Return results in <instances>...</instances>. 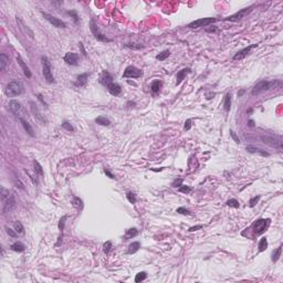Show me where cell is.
<instances>
[{
    "label": "cell",
    "instance_id": "4",
    "mask_svg": "<svg viewBox=\"0 0 283 283\" xmlns=\"http://www.w3.org/2000/svg\"><path fill=\"white\" fill-rule=\"evenodd\" d=\"M9 109H10V111L12 112V114H13L15 116L18 117L19 120H20V118H23V116H25V109H23L22 104L19 101H17V100H11V101L9 102Z\"/></svg>",
    "mask_w": 283,
    "mask_h": 283
},
{
    "label": "cell",
    "instance_id": "41",
    "mask_svg": "<svg viewBox=\"0 0 283 283\" xmlns=\"http://www.w3.org/2000/svg\"><path fill=\"white\" fill-rule=\"evenodd\" d=\"M259 200H260V196L252 197V198L250 199V201H249V206H250V207H254V206L257 205V203H258Z\"/></svg>",
    "mask_w": 283,
    "mask_h": 283
},
{
    "label": "cell",
    "instance_id": "35",
    "mask_svg": "<svg viewBox=\"0 0 283 283\" xmlns=\"http://www.w3.org/2000/svg\"><path fill=\"white\" fill-rule=\"evenodd\" d=\"M33 165H34V171H36V174H39L40 176H43V169H42V167H41V165L36 160H34L33 162Z\"/></svg>",
    "mask_w": 283,
    "mask_h": 283
},
{
    "label": "cell",
    "instance_id": "7",
    "mask_svg": "<svg viewBox=\"0 0 283 283\" xmlns=\"http://www.w3.org/2000/svg\"><path fill=\"white\" fill-rule=\"evenodd\" d=\"M29 105H30V109H31V112H32L33 116H34L36 122H38L39 124H41V125H45V124H47V120L44 118V116L42 115V113L39 111V109H38V106H36V103H34L33 101H30Z\"/></svg>",
    "mask_w": 283,
    "mask_h": 283
},
{
    "label": "cell",
    "instance_id": "33",
    "mask_svg": "<svg viewBox=\"0 0 283 283\" xmlns=\"http://www.w3.org/2000/svg\"><path fill=\"white\" fill-rule=\"evenodd\" d=\"M267 248H268V240H267V238H261V240L259 241V251L262 252Z\"/></svg>",
    "mask_w": 283,
    "mask_h": 283
},
{
    "label": "cell",
    "instance_id": "10",
    "mask_svg": "<svg viewBox=\"0 0 283 283\" xmlns=\"http://www.w3.org/2000/svg\"><path fill=\"white\" fill-rule=\"evenodd\" d=\"M90 27H91V31H92V33H93V36H94L98 41H103V42H109V41H111V39L106 38V36H104V34L101 32L100 28L98 27V25L95 23V21L93 20V19L91 20Z\"/></svg>",
    "mask_w": 283,
    "mask_h": 283
},
{
    "label": "cell",
    "instance_id": "37",
    "mask_svg": "<svg viewBox=\"0 0 283 283\" xmlns=\"http://www.w3.org/2000/svg\"><path fill=\"white\" fill-rule=\"evenodd\" d=\"M226 203L228 205L229 207H233V208H239L240 207V203L237 199H229Z\"/></svg>",
    "mask_w": 283,
    "mask_h": 283
},
{
    "label": "cell",
    "instance_id": "21",
    "mask_svg": "<svg viewBox=\"0 0 283 283\" xmlns=\"http://www.w3.org/2000/svg\"><path fill=\"white\" fill-rule=\"evenodd\" d=\"M190 72H191V69H189V68L180 70V71L177 73V76H176V79H177V82H176V83H177V84L182 83V81L185 79L186 74H188V73H190Z\"/></svg>",
    "mask_w": 283,
    "mask_h": 283
},
{
    "label": "cell",
    "instance_id": "17",
    "mask_svg": "<svg viewBox=\"0 0 283 283\" xmlns=\"http://www.w3.org/2000/svg\"><path fill=\"white\" fill-rule=\"evenodd\" d=\"M106 87H107L109 93L112 95H114V96H118V95L122 93V87H121L120 84H117V83H114V82H113V83H111Z\"/></svg>",
    "mask_w": 283,
    "mask_h": 283
},
{
    "label": "cell",
    "instance_id": "3",
    "mask_svg": "<svg viewBox=\"0 0 283 283\" xmlns=\"http://www.w3.org/2000/svg\"><path fill=\"white\" fill-rule=\"evenodd\" d=\"M22 93V84L19 81H11L6 87V95L9 98H15Z\"/></svg>",
    "mask_w": 283,
    "mask_h": 283
},
{
    "label": "cell",
    "instance_id": "5",
    "mask_svg": "<svg viewBox=\"0 0 283 283\" xmlns=\"http://www.w3.org/2000/svg\"><path fill=\"white\" fill-rule=\"evenodd\" d=\"M254 8V6H250V7L248 8H244V9H241L240 11H238V12H236L235 15L232 16H229V17H227V18H225L226 21H232V22H237V21H240L242 18H244L246 16L248 15V13H250L251 11H252V9Z\"/></svg>",
    "mask_w": 283,
    "mask_h": 283
},
{
    "label": "cell",
    "instance_id": "55",
    "mask_svg": "<svg viewBox=\"0 0 283 283\" xmlns=\"http://www.w3.org/2000/svg\"><path fill=\"white\" fill-rule=\"evenodd\" d=\"M38 98H39V100H40V101L42 102V103H43L44 105L47 106V103H45V102L43 101V98H42V95H41V94H39V95H38Z\"/></svg>",
    "mask_w": 283,
    "mask_h": 283
},
{
    "label": "cell",
    "instance_id": "6",
    "mask_svg": "<svg viewBox=\"0 0 283 283\" xmlns=\"http://www.w3.org/2000/svg\"><path fill=\"white\" fill-rule=\"evenodd\" d=\"M270 223V219H258L252 225V230L255 235H261L264 232V230Z\"/></svg>",
    "mask_w": 283,
    "mask_h": 283
},
{
    "label": "cell",
    "instance_id": "39",
    "mask_svg": "<svg viewBox=\"0 0 283 283\" xmlns=\"http://www.w3.org/2000/svg\"><path fill=\"white\" fill-rule=\"evenodd\" d=\"M68 219V216H63V217L60 219V221H59V225H58V227H59V229L60 230H63L64 229V225H66V220Z\"/></svg>",
    "mask_w": 283,
    "mask_h": 283
},
{
    "label": "cell",
    "instance_id": "9",
    "mask_svg": "<svg viewBox=\"0 0 283 283\" xmlns=\"http://www.w3.org/2000/svg\"><path fill=\"white\" fill-rule=\"evenodd\" d=\"M143 76V71L134 66H128L123 73V77H131V79H138Z\"/></svg>",
    "mask_w": 283,
    "mask_h": 283
},
{
    "label": "cell",
    "instance_id": "51",
    "mask_svg": "<svg viewBox=\"0 0 283 283\" xmlns=\"http://www.w3.org/2000/svg\"><path fill=\"white\" fill-rule=\"evenodd\" d=\"M104 173H105V174L107 175L109 178H112V179H114V178H115V176H114V175H113L112 173H111V171L107 169V168H104Z\"/></svg>",
    "mask_w": 283,
    "mask_h": 283
},
{
    "label": "cell",
    "instance_id": "23",
    "mask_svg": "<svg viewBox=\"0 0 283 283\" xmlns=\"http://www.w3.org/2000/svg\"><path fill=\"white\" fill-rule=\"evenodd\" d=\"M223 109H225L226 112H229L230 109H231V95H230V93H227L225 96V100H223Z\"/></svg>",
    "mask_w": 283,
    "mask_h": 283
},
{
    "label": "cell",
    "instance_id": "26",
    "mask_svg": "<svg viewBox=\"0 0 283 283\" xmlns=\"http://www.w3.org/2000/svg\"><path fill=\"white\" fill-rule=\"evenodd\" d=\"M139 248H141V243L137 242V241H135V242L131 243V244L128 246V250H127V252H128L130 254L135 253V252H137V251L139 250Z\"/></svg>",
    "mask_w": 283,
    "mask_h": 283
},
{
    "label": "cell",
    "instance_id": "12",
    "mask_svg": "<svg viewBox=\"0 0 283 283\" xmlns=\"http://www.w3.org/2000/svg\"><path fill=\"white\" fill-rule=\"evenodd\" d=\"M42 16L44 17V19H47L48 21L50 22L51 25L55 27V28H66V23L64 21L60 20L59 18L54 17V16L50 15V13H47V12H42Z\"/></svg>",
    "mask_w": 283,
    "mask_h": 283
},
{
    "label": "cell",
    "instance_id": "45",
    "mask_svg": "<svg viewBox=\"0 0 283 283\" xmlns=\"http://www.w3.org/2000/svg\"><path fill=\"white\" fill-rule=\"evenodd\" d=\"M13 180H15V185L17 186V187H19L20 189H25V187H23V184L20 182V179H19L17 176H15V177H13Z\"/></svg>",
    "mask_w": 283,
    "mask_h": 283
},
{
    "label": "cell",
    "instance_id": "25",
    "mask_svg": "<svg viewBox=\"0 0 283 283\" xmlns=\"http://www.w3.org/2000/svg\"><path fill=\"white\" fill-rule=\"evenodd\" d=\"M138 231L136 230L135 228H131L128 229V230H126V232H125V236H124V240H128V239H132V238H134V237L137 236Z\"/></svg>",
    "mask_w": 283,
    "mask_h": 283
},
{
    "label": "cell",
    "instance_id": "29",
    "mask_svg": "<svg viewBox=\"0 0 283 283\" xmlns=\"http://www.w3.org/2000/svg\"><path fill=\"white\" fill-rule=\"evenodd\" d=\"M72 203L76 209H79V210H82V209H83V201H82V199H80L79 197H73Z\"/></svg>",
    "mask_w": 283,
    "mask_h": 283
},
{
    "label": "cell",
    "instance_id": "56",
    "mask_svg": "<svg viewBox=\"0 0 283 283\" xmlns=\"http://www.w3.org/2000/svg\"><path fill=\"white\" fill-rule=\"evenodd\" d=\"M79 44H80V48H81V50H82V52H83V54L85 55L86 53H85V50H84V48H83V43H81V42H80Z\"/></svg>",
    "mask_w": 283,
    "mask_h": 283
},
{
    "label": "cell",
    "instance_id": "32",
    "mask_svg": "<svg viewBox=\"0 0 283 283\" xmlns=\"http://www.w3.org/2000/svg\"><path fill=\"white\" fill-rule=\"evenodd\" d=\"M281 253H282V246H280L278 249H276V251H273V254H272V261L273 262H276L278 260L280 259V257H281Z\"/></svg>",
    "mask_w": 283,
    "mask_h": 283
},
{
    "label": "cell",
    "instance_id": "18",
    "mask_svg": "<svg viewBox=\"0 0 283 283\" xmlns=\"http://www.w3.org/2000/svg\"><path fill=\"white\" fill-rule=\"evenodd\" d=\"M17 61H18V63H19V66H21V69H22V71H23V74H25L28 79H30L31 76H32V74H31V71L29 70V68L27 66V64L25 63V61L22 60V58L20 57V55H17Z\"/></svg>",
    "mask_w": 283,
    "mask_h": 283
},
{
    "label": "cell",
    "instance_id": "8",
    "mask_svg": "<svg viewBox=\"0 0 283 283\" xmlns=\"http://www.w3.org/2000/svg\"><path fill=\"white\" fill-rule=\"evenodd\" d=\"M262 142L267 145L274 147L278 149H282V139L281 137H273V136H261Z\"/></svg>",
    "mask_w": 283,
    "mask_h": 283
},
{
    "label": "cell",
    "instance_id": "46",
    "mask_svg": "<svg viewBox=\"0 0 283 283\" xmlns=\"http://www.w3.org/2000/svg\"><path fill=\"white\" fill-rule=\"evenodd\" d=\"M190 190H191V188H190V187H188V186H182V185L180 187H179V191L184 192V194H188Z\"/></svg>",
    "mask_w": 283,
    "mask_h": 283
},
{
    "label": "cell",
    "instance_id": "14",
    "mask_svg": "<svg viewBox=\"0 0 283 283\" xmlns=\"http://www.w3.org/2000/svg\"><path fill=\"white\" fill-rule=\"evenodd\" d=\"M258 45V44H251V45H249V47L247 48H243L242 50L238 51L236 54L233 55V60H242L243 58H246L249 53H250V51L253 49V48H255Z\"/></svg>",
    "mask_w": 283,
    "mask_h": 283
},
{
    "label": "cell",
    "instance_id": "1",
    "mask_svg": "<svg viewBox=\"0 0 283 283\" xmlns=\"http://www.w3.org/2000/svg\"><path fill=\"white\" fill-rule=\"evenodd\" d=\"M281 82L278 80L274 81H267V80H262L260 82L255 84L252 89V94L253 95H258L260 94L261 92L269 91V90H272V89H276L278 85H280Z\"/></svg>",
    "mask_w": 283,
    "mask_h": 283
},
{
    "label": "cell",
    "instance_id": "34",
    "mask_svg": "<svg viewBox=\"0 0 283 283\" xmlns=\"http://www.w3.org/2000/svg\"><path fill=\"white\" fill-rule=\"evenodd\" d=\"M169 54H171V52H169V50H165L163 51L162 53H159V54L156 55V59L157 60H159V61H164V60H166L168 57H169Z\"/></svg>",
    "mask_w": 283,
    "mask_h": 283
},
{
    "label": "cell",
    "instance_id": "49",
    "mask_svg": "<svg viewBox=\"0 0 283 283\" xmlns=\"http://www.w3.org/2000/svg\"><path fill=\"white\" fill-rule=\"evenodd\" d=\"M182 179H175L174 182L171 184V186H173V187H180V186H182Z\"/></svg>",
    "mask_w": 283,
    "mask_h": 283
},
{
    "label": "cell",
    "instance_id": "16",
    "mask_svg": "<svg viewBox=\"0 0 283 283\" xmlns=\"http://www.w3.org/2000/svg\"><path fill=\"white\" fill-rule=\"evenodd\" d=\"M100 82H101L103 85L107 86V85H109L111 83H113V76L111 75L107 71H103L101 76H100Z\"/></svg>",
    "mask_w": 283,
    "mask_h": 283
},
{
    "label": "cell",
    "instance_id": "27",
    "mask_svg": "<svg viewBox=\"0 0 283 283\" xmlns=\"http://www.w3.org/2000/svg\"><path fill=\"white\" fill-rule=\"evenodd\" d=\"M95 123L100 124L102 126H109V125H111V121L106 118L105 116H98L95 118Z\"/></svg>",
    "mask_w": 283,
    "mask_h": 283
},
{
    "label": "cell",
    "instance_id": "50",
    "mask_svg": "<svg viewBox=\"0 0 283 283\" xmlns=\"http://www.w3.org/2000/svg\"><path fill=\"white\" fill-rule=\"evenodd\" d=\"M190 127H191V120H187L185 123V130L186 131H189Z\"/></svg>",
    "mask_w": 283,
    "mask_h": 283
},
{
    "label": "cell",
    "instance_id": "52",
    "mask_svg": "<svg viewBox=\"0 0 283 283\" xmlns=\"http://www.w3.org/2000/svg\"><path fill=\"white\" fill-rule=\"evenodd\" d=\"M203 226V225H198V226H195V227H191V228H189V231L191 232V231H196V230H198V229H201Z\"/></svg>",
    "mask_w": 283,
    "mask_h": 283
},
{
    "label": "cell",
    "instance_id": "54",
    "mask_svg": "<svg viewBox=\"0 0 283 283\" xmlns=\"http://www.w3.org/2000/svg\"><path fill=\"white\" fill-rule=\"evenodd\" d=\"M125 47H127V48H131V49H141V48H143V45L142 44H139V45H131V44H125Z\"/></svg>",
    "mask_w": 283,
    "mask_h": 283
},
{
    "label": "cell",
    "instance_id": "38",
    "mask_svg": "<svg viewBox=\"0 0 283 283\" xmlns=\"http://www.w3.org/2000/svg\"><path fill=\"white\" fill-rule=\"evenodd\" d=\"M9 190L8 189H6L4 187H1V199H2V201H4V200H7L8 198H9Z\"/></svg>",
    "mask_w": 283,
    "mask_h": 283
},
{
    "label": "cell",
    "instance_id": "43",
    "mask_svg": "<svg viewBox=\"0 0 283 283\" xmlns=\"http://www.w3.org/2000/svg\"><path fill=\"white\" fill-rule=\"evenodd\" d=\"M176 212H178V214H191V212H190L188 209H186V208H184V207L177 208Z\"/></svg>",
    "mask_w": 283,
    "mask_h": 283
},
{
    "label": "cell",
    "instance_id": "48",
    "mask_svg": "<svg viewBox=\"0 0 283 283\" xmlns=\"http://www.w3.org/2000/svg\"><path fill=\"white\" fill-rule=\"evenodd\" d=\"M6 230H7V233H8V235H9V236H10V237H12V238H16V237H17V233L15 232L16 230H15V231H13L12 229L8 228V227H6Z\"/></svg>",
    "mask_w": 283,
    "mask_h": 283
},
{
    "label": "cell",
    "instance_id": "44",
    "mask_svg": "<svg viewBox=\"0 0 283 283\" xmlns=\"http://www.w3.org/2000/svg\"><path fill=\"white\" fill-rule=\"evenodd\" d=\"M103 248H104V252H105V253H109L111 248H112V242H111V241H106V242L104 243Z\"/></svg>",
    "mask_w": 283,
    "mask_h": 283
},
{
    "label": "cell",
    "instance_id": "40",
    "mask_svg": "<svg viewBox=\"0 0 283 283\" xmlns=\"http://www.w3.org/2000/svg\"><path fill=\"white\" fill-rule=\"evenodd\" d=\"M126 198L131 203H136V197H135V195L133 194V192H127V194H126Z\"/></svg>",
    "mask_w": 283,
    "mask_h": 283
},
{
    "label": "cell",
    "instance_id": "42",
    "mask_svg": "<svg viewBox=\"0 0 283 283\" xmlns=\"http://www.w3.org/2000/svg\"><path fill=\"white\" fill-rule=\"evenodd\" d=\"M62 127H63L64 130H66V131H69V132H73V131H74L73 126L69 123V122H63V123H62Z\"/></svg>",
    "mask_w": 283,
    "mask_h": 283
},
{
    "label": "cell",
    "instance_id": "24",
    "mask_svg": "<svg viewBox=\"0 0 283 283\" xmlns=\"http://www.w3.org/2000/svg\"><path fill=\"white\" fill-rule=\"evenodd\" d=\"M11 250L16 251V252H23L25 249V244L22 242H19V241H17V242H15L13 244H11Z\"/></svg>",
    "mask_w": 283,
    "mask_h": 283
},
{
    "label": "cell",
    "instance_id": "47",
    "mask_svg": "<svg viewBox=\"0 0 283 283\" xmlns=\"http://www.w3.org/2000/svg\"><path fill=\"white\" fill-rule=\"evenodd\" d=\"M230 135H231V137L233 138V141L236 142L237 144H240V139H239V137L237 136V134L235 133V132L232 131V130H230Z\"/></svg>",
    "mask_w": 283,
    "mask_h": 283
},
{
    "label": "cell",
    "instance_id": "11",
    "mask_svg": "<svg viewBox=\"0 0 283 283\" xmlns=\"http://www.w3.org/2000/svg\"><path fill=\"white\" fill-rule=\"evenodd\" d=\"M217 21L216 18H203V19H198V20H195V21L190 22L188 25L189 28H200V27H207V25L214 23V22Z\"/></svg>",
    "mask_w": 283,
    "mask_h": 283
},
{
    "label": "cell",
    "instance_id": "22",
    "mask_svg": "<svg viewBox=\"0 0 283 283\" xmlns=\"http://www.w3.org/2000/svg\"><path fill=\"white\" fill-rule=\"evenodd\" d=\"M20 123L22 124V126H23V128H25V131L28 133V134L30 135V136H34V132H33V128H32V126L30 125L27 121L25 120V118H20Z\"/></svg>",
    "mask_w": 283,
    "mask_h": 283
},
{
    "label": "cell",
    "instance_id": "13",
    "mask_svg": "<svg viewBox=\"0 0 283 283\" xmlns=\"http://www.w3.org/2000/svg\"><path fill=\"white\" fill-rule=\"evenodd\" d=\"M4 209H2L4 214H7V212H10L11 210H13L16 208V205H17V201H16V198L13 195H10L9 198L7 200H4Z\"/></svg>",
    "mask_w": 283,
    "mask_h": 283
},
{
    "label": "cell",
    "instance_id": "2",
    "mask_svg": "<svg viewBox=\"0 0 283 283\" xmlns=\"http://www.w3.org/2000/svg\"><path fill=\"white\" fill-rule=\"evenodd\" d=\"M41 61H42V73H43L44 80L47 81L48 83H54L55 80L52 74V70H51V64L50 61L48 60L47 57H41Z\"/></svg>",
    "mask_w": 283,
    "mask_h": 283
},
{
    "label": "cell",
    "instance_id": "15",
    "mask_svg": "<svg viewBox=\"0 0 283 283\" xmlns=\"http://www.w3.org/2000/svg\"><path fill=\"white\" fill-rule=\"evenodd\" d=\"M63 60L68 64H70V66H77V63H79V54L74 53V52H68L64 55Z\"/></svg>",
    "mask_w": 283,
    "mask_h": 283
},
{
    "label": "cell",
    "instance_id": "30",
    "mask_svg": "<svg viewBox=\"0 0 283 283\" xmlns=\"http://www.w3.org/2000/svg\"><path fill=\"white\" fill-rule=\"evenodd\" d=\"M160 87H162V82H160L159 80H155L152 83V85H150V90H152V92L155 94L157 92H159Z\"/></svg>",
    "mask_w": 283,
    "mask_h": 283
},
{
    "label": "cell",
    "instance_id": "28",
    "mask_svg": "<svg viewBox=\"0 0 283 283\" xmlns=\"http://www.w3.org/2000/svg\"><path fill=\"white\" fill-rule=\"evenodd\" d=\"M8 61H9V59H8L7 55L4 54V53H1L0 54V71H4L6 69Z\"/></svg>",
    "mask_w": 283,
    "mask_h": 283
},
{
    "label": "cell",
    "instance_id": "20",
    "mask_svg": "<svg viewBox=\"0 0 283 283\" xmlns=\"http://www.w3.org/2000/svg\"><path fill=\"white\" fill-rule=\"evenodd\" d=\"M246 149H247V152L252 153V154L258 153V154H260V155H262V156H269V153H267L265 150H263V149H261V148H259V147H255V146L249 145L246 147Z\"/></svg>",
    "mask_w": 283,
    "mask_h": 283
},
{
    "label": "cell",
    "instance_id": "53",
    "mask_svg": "<svg viewBox=\"0 0 283 283\" xmlns=\"http://www.w3.org/2000/svg\"><path fill=\"white\" fill-rule=\"evenodd\" d=\"M68 13H69V15H73V17H74V21L77 22V18H79V17H77L75 11H68Z\"/></svg>",
    "mask_w": 283,
    "mask_h": 283
},
{
    "label": "cell",
    "instance_id": "19",
    "mask_svg": "<svg viewBox=\"0 0 283 283\" xmlns=\"http://www.w3.org/2000/svg\"><path fill=\"white\" fill-rule=\"evenodd\" d=\"M89 80V73H83L76 77L75 81V86L77 87H83L86 85V82Z\"/></svg>",
    "mask_w": 283,
    "mask_h": 283
},
{
    "label": "cell",
    "instance_id": "36",
    "mask_svg": "<svg viewBox=\"0 0 283 283\" xmlns=\"http://www.w3.org/2000/svg\"><path fill=\"white\" fill-rule=\"evenodd\" d=\"M146 276H147V273L146 272H139L136 274V276H135V282L138 283V282H142V281H144V280L146 279Z\"/></svg>",
    "mask_w": 283,
    "mask_h": 283
},
{
    "label": "cell",
    "instance_id": "31",
    "mask_svg": "<svg viewBox=\"0 0 283 283\" xmlns=\"http://www.w3.org/2000/svg\"><path fill=\"white\" fill-rule=\"evenodd\" d=\"M13 228H15L17 233H20V235H23V233H25V227L22 226V223L20 221H16L15 223H13Z\"/></svg>",
    "mask_w": 283,
    "mask_h": 283
},
{
    "label": "cell",
    "instance_id": "57",
    "mask_svg": "<svg viewBox=\"0 0 283 283\" xmlns=\"http://www.w3.org/2000/svg\"><path fill=\"white\" fill-rule=\"evenodd\" d=\"M249 126H251V127L254 126V122H253V121H249Z\"/></svg>",
    "mask_w": 283,
    "mask_h": 283
}]
</instances>
